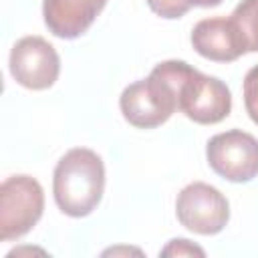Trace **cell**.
<instances>
[{
  "label": "cell",
  "mask_w": 258,
  "mask_h": 258,
  "mask_svg": "<svg viewBox=\"0 0 258 258\" xmlns=\"http://www.w3.org/2000/svg\"><path fill=\"white\" fill-rule=\"evenodd\" d=\"M105 189L103 159L87 147L69 149L56 163L52 194L58 210L71 218L89 216L101 202Z\"/></svg>",
  "instance_id": "cell-1"
},
{
  "label": "cell",
  "mask_w": 258,
  "mask_h": 258,
  "mask_svg": "<svg viewBox=\"0 0 258 258\" xmlns=\"http://www.w3.org/2000/svg\"><path fill=\"white\" fill-rule=\"evenodd\" d=\"M121 113L127 123L139 129L163 125L177 109V89L155 67L143 81L129 85L119 99Z\"/></svg>",
  "instance_id": "cell-2"
},
{
  "label": "cell",
  "mask_w": 258,
  "mask_h": 258,
  "mask_svg": "<svg viewBox=\"0 0 258 258\" xmlns=\"http://www.w3.org/2000/svg\"><path fill=\"white\" fill-rule=\"evenodd\" d=\"M44 210V191L30 175H12L0 185V240L28 234Z\"/></svg>",
  "instance_id": "cell-3"
},
{
  "label": "cell",
  "mask_w": 258,
  "mask_h": 258,
  "mask_svg": "<svg viewBox=\"0 0 258 258\" xmlns=\"http://www.w3.org/2000/svg\"><path fill=\"white\" fill-rule=\"evenodd\" d=\"M206 159L220 177L246 183L258 175V139L240 129L218 133L206 145Z\"/></svg>",
  "instance_id": "cell-4"
},
{
  "label": "cell",
  "mask_w": 258,
  "mask_h": 258,
  "mask_svg": "<svg viewBox=\"0 0 258 258\" xmlns=\"http://www.w3.org/2000/svg\"><path fill=\"white\" fill-rule=\"evenodd\" d=\"M175 214L179 224L189 232L214 236L226 228L230 220V204L218 187L194 181L177 194Z\"/></svg>",
  "instance_id": "cell-5"
},
{
  "label": "cell",
  "mask_w": 258,
  "mask_h": 258,
  "mask_svg": "<svg viewBox=\"0 0 258 258\" xmlns=\"http://www.w3.org/2000/svg\"><path fill=\"white\" fill-rule=\"evenodd\" d=\"M179 111L200 125H214L224 121L232 111V95L226 83L216 77L191 69L183 79L177 95Z\"/></svg>",
  "instance_id": "cell-6"
},
{
  "label": "cell",
  "mask_w": 258,
  "mask_h": 258,
  "mask_svg": "<svg viewBox=\"0 0 258 258\" xmlns=\"http://www.w3.org/2000/svg\"><path fill=\"white\" fill-rule=\"evenodd\" d=\"M60 73V58L54 46L42 36H22L10 50V75L32 91H44L54 85Z\"/></svg>",
  "instance_id": "cell-7"
},
{
  "label": "cell",
  "mask_w": 258,
  "mask_h": 258,
  "mask_svg": "<svg viewBox=\"0 0 258 258\" xmlns=\"http://www.w3.org/2000/svg\"><path fill=\"white\" fill-rule=\"evenodd\" d=\"M191 46L198 54L216 62H232L246 50V42L232 18H204L191 30Z\"/></svg>",
  "instance_id": "cell-8"
},
{
  "label": "cell",
  "mask_w": 258,
  "mask_h": 258,
  "mask_svg": "<svg viewBox=\"0 0 258 258\" xmlns=\"http://www.w3.org/2000/svg\"><path fill=\"white\" fill-rule=\"evenodd\" d=\"M105 4L107 0H44V24L54 36L71 40L89 30Z\"/></svg>",
  "instance_id": "cell-9"
},
{
  "label": "cell",
  "mask_w": 258,
  "mask_h": 258,
  "mask_svg": "<svg viewBox=\"0 0 258 258\" xmlns=\"http://www.w3.org/2000/svg\"><path fill=\"white\" fill-rule=\"evenodd\" d=\"M246 42L248 52H258V0H242L230 16Z\"/></svg>",
  "instance_id": "cell-10"
},
{
  "label": "cell",
  "mask_w": 258,
  "mask_h": 258,
  "mask_svg": "<svg viewBox=\"0 0 258 258\" xmlns=\"http://www.w3.org/2000/svg\"><path fill=\"white\" fill-rule=\"evenodd\" d=\"M244 107L248 117L258 125V64H254L244 77Z\"/></svg>",
  "instance_id": "cell-11"
},
{
  "label": "cell",
  "mask_w": 258,
  "mask_h": 258,
  "mask_svg": "<svg viewBox=\"0 0 258 258\" xmlns=\"http://www.w3.org/2000/svg\"><path fill=\"white\" fill-rule=\"evenodd\" d=\"M149 8L161 16V18H181L187 10H189V2L187 0H147Z\"/></svg>",
  "instance_id": "cell-12"
},
{
  "label": "cell",
  "mask_w": 258,
  "mask_h": 258,
  "mask_svg": "<svg viewBox=\"0 0 258 258\" xmlns=\"http://www.w3.org/2000/svg\"><path fill=\"white\" fill-rule=\"evenodd\" d=\"M159 254H161V256H206V252H204L200 246L191 244V242L185 240V238H175V240H171Z\"/></svg>",
  "instance_id": "cell-13"
},
{
  "label": "cell",
  "mask_w": 258,
  "mask_h": 258,
  "mask_svg": "<svg viewBox=\"0 0 258 258\" xmlns=\"http://www.w3.org/2000/svg\"><path fill=\"white\" fill-rule=\"evenodd\" d=\"M191 6H202V8H214L218 4H222V0H187Z\"/></svg>",
  "instance_id": "cell-14"
}]
</instances>
